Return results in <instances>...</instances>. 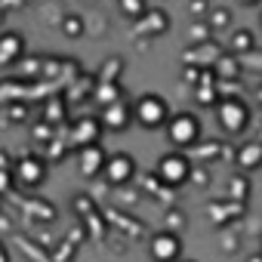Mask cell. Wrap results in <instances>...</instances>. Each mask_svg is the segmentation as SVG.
<instances>
[{
  "label": "cell",
  "instance_id": "6da1fadb",
  "mask_svg": "<svg viewBox=\"0 0 262 262\" xmlns=\"http://www.w3.org/2000/svg\"><path fill=\"white\" fill-rule=\"evenodd\" d=\"M133 117L145 126V129H158V126H164V123H170V102L164 99V96H158V93H145V96H139V102L133 105Z\"/></svg>",
  "mask_w": 262,
  "mask_h": 262
},
{
  "label": "cell",
  "instance_id": "5b68a950",
  "mask_svg": "<svg viewBox=\"0 0 262 262\" xmlns=\"http://www.w3.org/2000/svg\"><path fill=\"white\" fill-rule=\"evenodd\" d=\"M148 256L155 262H179L182 259V237L176 231H158V234H151Z\"/></svg>",
  "mask_w": 262,
  "mask_h": 262
},
{
  "label": "cell",
  "instance_id": "8fae6325",
  "mask_svg": "<svg viewBox=\"0 0 262 262\" xmlns=\"http://www.w3.org/2000/svg\"><path fill=\"white\" fill-rule=\"evenodd\" d=\"M19 56H22V37H16V34H4V37H0V65L19 62Z\"/></svg>",
  "mask_w": 262,
  "mask_h": 262
},
{
  "label": "cell",
  "instance_id": "ac0fdd59",
  "mask_svg": "<svg viewBox=\"0 0 262 262\" xmlns=\"http://www.w3.org/2000/svg\"><path fill=\"white\" fill-rule=\"evenodd\" d=\"M259 139H262V136H259Z\"/></svg>",
  "mask_w": 262,
  "mask_h": 262
},
{
  "label": "cell",
  "instance_id": "9a60e30c",
  "mask_svg": "<svg viewBox=\"0 0 262 262\" xmlns=\"http://www.w3.org/2000/svg\"><path fill=\"white\" fill-rule=\"evenodd\" d=\"M179 262H194V259H179Z\"/></svg>",
  "mask_w": 262,
  "mask_h": 262
},
{
  "label": "cell",
  "instance_id": "8992f818",
  "mask_svg": "<svg viewBox=\"0 0 262 262\" xmlns=\"http://www.w3.org/2000/svg\"><path fill=\"white\" fill-rule=\"evenodd\" d=\"M133 176H136V161L129 158V155L117 151V155L108 158V164H105V179H108L111 185H126Z\"/></svg>",
  "mask_w": 262,
  "mask_h": 262
},
{
  "label": "cell",
  "instance_id": "3957f363",
  "mask_svg": "<svg viewBox=\"0 0 262 262\" xmlns=\"http://www.w3.org/2000/svg\"><path fill=\"white\" fill-rule=\"evenodd\" d=\"M191 173H194V167H191V158L188 155H182V151H167V155H161V161H158V176H161V182L164 185H185L188 179H191Z\"/></svg>",
  "mask_w": 262,
  "mask_h": 262
},
{
  "label": "cell",
  "instance_id": "277c9868",
  "mask_svg": "<svg viewBox=\"0 0 262 262\" xmlns=\"http://www.w3.org/2000/svg\"><path fill=\"white\" fill-rule=\"evenodd\" d=\"M216 120H219V126L225 129L228 136H237V133H244L247 123H250V108L241 99H222L216 105Z\"/></svg>",
  "mask_w": 262,
  "mask_h": 262
},
{
  "label": "cell",
  "instance_id": "7a4b0ae2",
  "mask_svg": "<svg viewBox=\"0 0 262 262\" xmlns=\"http://www.w3.org/2000/svg\"><path fill=\"white\" fill-rule=\"evenodd\" d=\"M201 120H198V114H191V111H179V114H173L170 117V123H167V139L176 145V148H191V145H198L201 142Z\"/></svg>",
  "mask_w": 262,
  "mask_h": 262
},
{
  "label": "cell",
  "instance_id": "2e32d148",
  "mask_svg": "<svg viewBox=\"0 0 262 262\" xmlns=\"http://www.w3.org/2000/svg\"><path fill=\"white\" fill-rule=\"evenodd\" d=\"M259 25H262V16H259Z\"/></svg>",
  "mask_w": 262,
  "mask_h": 262
},
{
  "label": "cell",
  "instance_id": "52a82bcc",
  "mask_svg": "<svg viewBox=\"0 0 262 262\" xmlns=\"http://www.w3.org/2000/svg\"><path fill=\"white\" fill-rule=\"evenodd\" d=\"M13 176L22 182V185H28V188H34V185H40L43 182V176H47V167H43V161H37V158H22L16 167H13Z\"/></svg>",
  "mask_w": 262,
  "mask_h": 262
},
{
  "label": "cell",
  "instance_id": "ba28073f",
  "mask_svg": "<svg viewBox=\"0 0 262 262\" xmlns=\"http://www.w3.org/2000/svg\"><path fill=\"white\" fill-rule=\"evenodd\" d=\"M105 164H108V158L102 155L99 145H86V148H83V155H80V173H83V176L105 173Z\"/></svg>",
  "mask_w": 262,
  "mask_h": 262
},
{
  "label": "cell",
  "instance_id": "30bf717a",
  "mask_svg": "<svg viewBox=\"0 0 262 262\" xmlns=\"http://www.w3.org/2000/svg\"><path fill=\"white\" fill-rule=\"evenodd\" d=\"M102 120L111 129H123V126H129V120H136V117H133V108H126V105H108Z\"/></svg>",
  "mask_w": 262,
  "mask_h": 262
},
{
  "label": "cell",
  "instance_id": "5bb4252c",
  "mask_svg": "<svg viewBox=\"0 0 262 262\" xmlns=\"http://www.w3.org/2000/svg\"><path fill=\"white\" fill-rule=\"evenodd\" d=\"M241 4H247V7H259L262 0H241Z\"/></svg>",
  "mask_w": 262,
  "mask_h": 262
},
{
  "label": "cell",
  "instance_id": "9c48e42d",
  "mask_svg": "<svg viewBox=\"0 0 262 262\" xmlns=\"http://www.w3.org/2000/svg\"><path fill=\"white\" fill-rule=\"evenodd\" d=\"M237 167H241V170H256V167H262V139L247 142V145L237 148Z\"/></svg>",
  "mask_w": 262,
  "mask_h": 262
},
{
  "label": "cell",
  "instance_id": "7c38bea8",
  "mask_svg": "<svg viewBox=\"0 0 262 262\" xmlns=\"http://www.w3.org/2000/svg\"><path fill=\"white\" fill-rule=\"evenodd\" d=\"M231 50H237V53H247V50H253V31H247V28H237V31H234V37H231Z\"/></svg>",
  "mask_w": 262,
  "mask_h": 262
},
{
  "label": "cell",
  "instance_id": "4fadbf2b",
  "mask_svg": "<svg viewBox=\"0 0 262 262\" xmlns=\"http://www.w3.org/2000/svg\"><path fill=\"white\" fill-rule=\"evenodd\" d=\"M13 173H7V170H0V191H7V179H10Z\"/></svg>",
  "mask_w": 262,
  "mask_h": 262
},
{
  "label": "cell",
  "instance_id": "e0dca14e",
  "mask_svg": "<svg viewBox=\"0 0 262 262\" xmlns=\"http://www.w3.org/2000/svg\"><path fill=\"white\" fill-rule=\"evenodd\" d=\"M259 247H262V241H259Z\"/></svg>",
  "mask_w": 262,
  "mask_h": 262
}]
</instances>
